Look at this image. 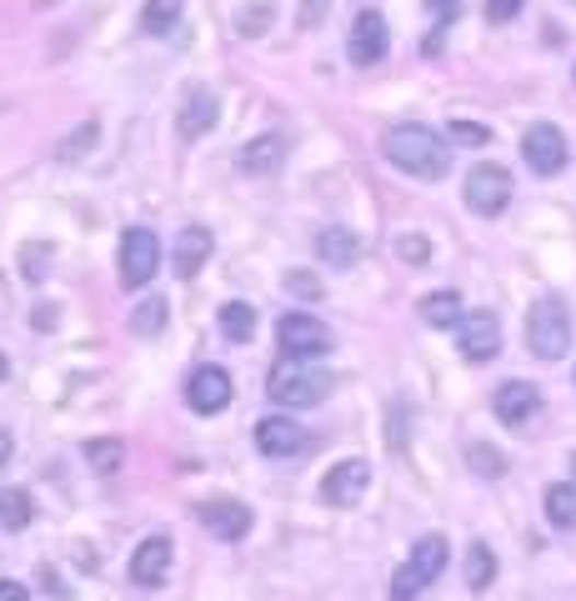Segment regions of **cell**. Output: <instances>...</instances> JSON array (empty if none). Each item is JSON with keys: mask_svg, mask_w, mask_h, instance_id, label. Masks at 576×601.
Returning a JSON list of instances; mask_svg holds the SVG:
<instances>
[{"mask_svg": "<svg viewBox=\"0 0 576 601\" xmlns=\"http://www.w3.org/2000/svg\"><path fill=\"white\" fill-rule=\"evenodd\" d=\"M286 291L301 296V301H321V281L311 271H286Z\"/></svg>", "mask_w": 576, "mask_h": 601, "instance_id": "f546056e", "label": "cell"}, {"mask_svg": "<svg viewBox=\"0 0 576 601\" xmlns=\"http://www.w3.org/2000/svg\"><path fill=\"white\" fill-rule=\"evenodd\" d=\"M422 321L436 331H457L466 321V307H461L457 291H431V296H422Z\"/></svg>", "mask_w": 576, "mask_h": 601, "instance_id": "ffe728a7", "label": "cell"}, {"mask_svg": "<svg viewBox=\"0 0 576 601\" xmlns=\"http://www.w3.org/2000/svg\"><path fill=\"white\" fill-rule=\"evenodd\" d=\"M521 155H527V165L537 176H556L572 151H566V136L552 126V120H537V126L521 136Z\"/></svg>", "mask_w": 576, "mask_h": 601, "instance_id": "8fae6325", "label": "cell"}, {"mask_svg": "<svg viewBox=\"0 0 576 601\" xmlns=\"http://www.w3.org/2000/svg\"><path fill=\"white\" fill-rule=\"evenodd\" d=\"M492 581H496V552L486 542H471V552H466V587L486 591Z\"/></svg>", "mask_w": 576, "mask_h": 601, "instance_id": "cb8c5ba5", "label": "cell"}, {"mask_svg": "<svg viewBox=\"0 0 576 601\" xmlns=\"http://www.w3.org/2000/svg\"><path fill=\"white\" fill-rule=\"evenodd\" d=\"M572 482H576V456H572Z\"/></svg>", "mask_w": 576, "mask_h": 601, "instance_id": "60d3db41", "label": "cell"}, {"mask_svg": "<svg viewBox=\"0 0 576 601\" xmlns=\"http://www.w3.org/2000/svg\"><path fill=\"white\" fill-rule=\"evenodd\" d=\"M270 15H276L270 5H246V11H241V36H261Z\"/></svg>", "mask_w": 576, "mask_h": 601, "instance_id": "d6a6232c", "label": "cell"}, {"mask_svg": "<svg viewBox=\"0 0 576 601\" xmlns=\"http://www.w3.org/2000/svg\"><path fill=\"white\" fill-rule=\"evenodd\" d=\"M466 206L476 216H502L506 206H511V171H502V165H476L466 176Z\"/></svg>", "mask_w": 576, "mask_h": 601, "instance_id": "52a82bcc", "label": "cell"}, {"mask_svg": "<svg viewBox=\"0 0 576 601\" xmlns=\"http://www.w3.org/2000/svg\"><path fill=\"white\" fill-rule=\"evenodd\" d=\"M396 251L412 261V266H426V261H431V241H422V236H401Z\"/></svg>", "mask_w": 576, "mask_h": 601, "instance_id": "e575fe53", "label": "cell"}, {"mask_svg": "<svg viewBox=\"0 0 576 601\" xmlns=\"http://www.w3.org/2000/svg\"><path fill=\"white\" fill-rule=\"evenodd\" d=\"M366 486H371V466H366L361 456L336 461V466L321 476V501H326V507H352V501H361Z\"/></svg>", "mask_w": 576, "mask_h": 601, "instance_id": "5bb4252c", "label": "cell"}, {"mask_svg": "<svg viewBox=\"0 0 576 601\" xmlns=\"http://www.w3.org/2000/svg\"><path fill=\"white\" fill-rule=\"evenodd\" d=\"M466 456H471V466H476V472H482V476H502V472H506L502 451H496V447H486V441H476V447H471Z\"/></svg>", "mask_w": 576, "mask_h": 601, "instance_id": "f1b7e54d", "label": "cell"}, {"mask_svg": "<svg viewBox=\"0 0 576 601\" xmlns=\"http://www.w3.org/2000/svg\"><path fill=\"white\" fill-rule=\"evenodd\" d=\"M206 261H211V231H206V226H186V231L176 236V251H171L176 276H181V281H191Z\"/></svg>", "mask_w": 576, "mask_h": 601, "instance_id": "e0dca14e", "label": "cell"}, {"mask_svg": "<svg viewBox=\"0 0 576 601\" xmlns=\"http://www.w3.org/2000/svg\"><path fill=\"white\" fill-rule=\"evenodd\" d=\"M216 116H221V101H216L211 91H191L186 106H181V116H176L181 141H200V136L216 126Z\"/></svg>", "mask_w": 576, "mask_h": 601, "instance_id": "ac0fdd59", "label": "cell"}, {"mask_svg": "<svg viewBox=\"0 0 576 601\" xmlns=\"http://www.w3.org/2000/svg\"><path fill=\"white\" fill-rule=\"evenodd\" d=\"M200 527L211 531L216 542H246V531H251V507L246 501H226V496H211V501H200L196 507Z\"/></svg>", "mask_w": 576, "mask_h": 601, "instance_id": "4fadbf2b", "label": "cell"}, {"mask_svg": "<svg viewBox=\"0 0 576 601\" xmlns=\"http://www.w3.org/2000/svg\"><path fill=\"white\" fill-rule=\"evenodd\" d=\"M316 256L326 261V266H336V271H346V266H356V256H361V241H356L346 226H321Z\"/></svg>", "mask_w": 576, "mask_h": 601, "instance_id": "d6986e66", "label": "cell"}, {"mask_svg": "<svg viewBox=\"0 0 576 601\" xmlns=\"http://www.w3.org/2000/svg\"><path fill=\"white\" fill-rule=\"evenodd\" d=\"M391 46V31H387V15L381 11H356L352 21V36H346V56H352V66H377L381 56H387Z\"/></svg>", "mask_w": 576, "mask_h": 601, "instance_id": "30bf717a", "label": "cell"}, {"mask_svg": "<svg viewBox=\"0 0 576 601\" xmlns=\"http://www.w3.org/2000/svg\"><path fill=\"white\" fill-rule=\"evenodd\" d=\"M381 151H387V161L396 165V171H406V176H416V181H441L451 171V141H441V136H436L431 126H422V120L391 126Z\"/></svg>", "mask_w": 576, "mask_h": 601, "instance_id": "6da1fadb", "label": "cell"}, {"mask_svg": "<svg viewBox=\"0 0 576 601\" xmlns=\"http://www.w3.org/2000/svg\"><path fill=\"white\" fill-rule=\"evenodd\" d=\"M120 456H126V447H120L116 437H95V441H85V461H91L95 472H116L120 466Z\"/></svg>", "mask_w": 576, "mask_h": 601, "instance_id": "83f0119b", "label": "cell"}, {"mask_svg": "<svg viewBox=\"0 0 576 601\" xmlns=\"http://www.w3.org/2000/svg\"><path fill=\"white\" fill-rule=\"evenodd\" d=\"M181 11H186V0H146L141 5V31L146 36H171L181 25Z\"/></svg>", "mask_w": 576, "mask_h": 601, "instance_id": "7402d4cb", "label": "cell"}, {"mask_svg": "<svg viewBox=\"0 0 576 601\" xmlns=\"http://www.w3.org/2000/svg\"><path fill=\"white\" fill-rule=\"evenodd\" d=\"M321 15H326V0H307V5H301V25H321Z\"/></svg>", "mask_w": 576, "mask_h": 601, "instance_id": "d590c367", "label": "cell"}, {"mask_svg": "<svg viewBox=\"0 0 576 601\" xmlns=\"http://www.w3.org/2000/svg\"><path fill=\"white\" fill-rule=\"evenodd\" d=\"M541 501H546V521H552L556 531H576V482L572 486H546V496H541Z\"/></svg>", "mask_w": 576, "mask_h": 601, "instance_id": "603a6c76", "label": "cell"}, {"mask_svg": "<svg viewBox=\"0 0 576 601\" xmlns=\"http://www.w3.org/2000/svg\"><path fill=\"white\" fill-rule=\"evenodd\" d=\"M11 461V431H0V466Z\"/></svg>", "mask_w": 576, "mask_h": 601, "instance_id": "f35d334b", "label": "cell"}, {"mask_svg": "<svg viewBox=\"0 0 576 601\" xmlns=\"http://www.w3.org/2000/svg\"><path fill=\"white\" fill-rule=\"evenodd\" d=\"M171 536L165 531H155V536H146L141 546H136V556H130V581L136 587H161L165 577H171Z\"/></svg>", "mask_w": 576, "mask_h": 601, "instance_id": "9a60e30c", "label": "cell"}, {"mask_svg": "<svg viewBox=\"0 0 576 601\" xmlns=\"http://www.w3.org/2000/svg\"><path fill=\"white\" fill-rule=\"evenodd\" d=\"M256 451L270 461L301 456V451H311V431L301 421H286V416H266V421H256Z\"/></svg>", "mask_w": 576, "mask_h": 601, "instance_id": "7c38bea8", "label": "cell"}, {"mask_svg": "<svg viewBox=\"0 0 576 601\" xmlns=\"http://www.w3.org/2000/svg\"><path fill=\"white\" fill-rule=\"evenodd\" d=\"M221 336L226 342H251V336H256V311H251L246 301L221 307Z\"/></svg>", "mask_w": 576, "mask_h": 601, "instance_id": "d4e9b609", "label": "cell"}, {"mask_svg": "<svg viewBox=\"0 0 576 601\" xmlns=\"http://www.w3.org/2000/svg\"><path fill=\"white\" fill-rule=\"evenodd\" d=\"M492 412H496V421H506V426H527L531 416L541 412V391L531 386V381H502L492 396Z\"/></svg>", "mask_w": 576, "mask_h": 601, "instance_id": "2e32d148", "label": "cell"}, {"mask_svg": "<svg viewBox=\"0 0 576 601\" xmlns=\"http://www.w3.org/2000/svg\"><path fill=\"white\" fill-rule=\"evenodd\" d=\"M31 517H36V501L21 492V486H11V492H0V527H11V531H21V527H31Z\"/></svg>", "mask_w": 576, "mask_h": 601, "instance_id": "484cf974", "label": "cell"}, {"mask_svg": "<svg viewBox=\"0 0 576 601\" xmlns=\"http://www.w3.org/2000/svg\"><path fill=\"white\" fill-rule=\"evenodd\" d=\"M0 601H31V587L25 581H0Z\"/></svg>", "mask_w": 576, "mask_h": 601, "instance_id": "8d00e7d4", "label": "cell"}, {"mask_svg": "<svg viewBox=\"0 0 576 601\" xmlns=\"http://www.w3.org/2000/svg\"><path fill=\"white\" fill-rule=\"evenodd\" d=\"M276 336H281V351L296 356V361H316V356H326L331 346H336L331 326L326 321H316L311 311H286L281 326H276Z\"/></svg>", "mask_w": 576, "mask_h": 601, "instance_id": "8992f818", "label": "cell"}, {"mask_svg": "<svg viewBox=\"0 0 576 601\" xmlns=\"http://www.w3.org/2000/svg\"><path fill=\"white\" fill-rule=\"evenodd\" d=\"M521 5H527V0H486V21H492V25L517 21V15H521Z\"/></svg>", "mask_w": 576, "mask_h": 601, "instance_id": "836d02e7", "label": "cell"}, {"mask_svg": "<svg viewBox=\"0 0 576 601\" xmlns=\"http://www.w3.org/2000/svg\"><path fill=\"white\" fill-rule=\"evenodd\" d=\"M155 271H161V241L146 226H130L120 236V286L141 291V286L155 281Z\"/></svg>", "mask_w": 576, "mask_h": 601, "instance_id": "5b68a950", "label": "cell"}, {"mask_svg": "<svg viewBox=\"0 0 576 601\" xmlns=\"http://www.w3.org/2000/svg\"><path fill=\"white\" fill-rule=\"evenodd\" d=\"M331 386H336L331 371H321V366H311V361H296V356H286L266 377V391L276 406H316V401L331 396Z\"/></svg>", "mask_w": 576, "mask_h": 601, "instance_id": "3957f363", "label": "cell"}, {"mask_svg": "<svg viewBox=\"0 0 576 601\" xmlns=\"http://www.w3.org/2000/svg\"><path fill=\"white\" fill-rule=\"evenodd\" d=\"M91 141H95V120H85L71 141L60 146V161H76V155H85V151H91Z\"/></svg>", "mask_w": 576, "mask_h": 601, "instance_id": "1f68e13d", "label": "cell"}, {"mask_svg": "<svg viewBox=\"0 0 576 601\" xmlns=\"http://www.w3.org/2000/svg\"><path fill=\"white\" fill-rule=\"evenodd\" d=\"M451 141H461V146H486V141H492V130L476 126V120H451Z\"/></svg>", "mask_w": 576, "mask_h": 601, "instance_id": "4dcf8cb0", "label": "cell"}, {"mask_svg": "<svg viewBox=\"0 0 576 601\" xmlns=\"http://www.w3.org/2000/svg\"><path fill=\"white\" fill-rule=\"evenodd\" d=\"M161 326H165V301L161 296H151V301H141V307L130 311V331H136V336H155Z\"/></svg>", "mask_w": 576, "mask_h": 601, "instance_id": "4316f807", "label": "cell"}, {"mask_svg": "<svg viewBox=\"0 0 576 601\" xmlns=\"http://www.w3.org/2000/svg\"><path fill=\"white\" fill-rule=\"evenodd\" d=\"M286 155V141L281 136H256V141L241 151V171H251V176H266V171H276Z\"/></svg>", "mask_w": 576, "mask_h": 601, "instance_id": "44dd1931", "label": "cell"}, {"mask_svg": "<svg viewBox=\"0 0 576 601\" xmlns=\"http://www.w3.org/2000/svg\"><path fill=\"white\" fill-rule=\"evenodd\" d=\"M231 396H235V381H231V371H221V366H196L186 377V401H191V412H200V416H216V412H226L231 406Z\"/></svg>", "mask_w": 576, "mask_h": 601, "instance_id": "9c48e42d", "label": "cell"}, {"mask_svg": "<svg viewBox=\"0 0 576 601\" xmlns=\"http://www.w3.org/2000/svg\"><path fill=\"white\" fill-rule=\"evenodd\" d=\"M447 536H422V542L412 546V556H406V566H396V577H391V601H416L426 587H431L441 571H447Z\"/></svg>", "mask_w": 576, "mask_h": 601, "instance_id": "277c9868", "label": "cell"}, {"mask_svg": "<svg viewBox=\"0 0 576 601\" xmlns=\"http://www.w3.org/2000/svg\"><path fill=\"white\" fill-rule=\"evenodd\" d=\"M457 351H461V361H471V366L496 361V351H502V321H496V311H471V316L461 321Z\"/></svg>", "mask_w": 576, "mask_h": 601, "instance_id": "ba28073f", "label": "cell"}, {"mask_svg": "<svg viewBox=\"0 0 576 601\" xmlns=\"http://www.w3.org/2000/svg\"><path fill=\"white\" fill-rule=\"evenodd\" d=\"M426 5L441 15V25H451V21H457V11H461V0H426Z\"/></svg>", "mask_w": 576, "mask_h": 601, "instance_id": "74e56055", "label": "cell"}, {"mask_svg": "<svg viewBox=\"0 0 576 601\" xmlns=\"http://www.w3.org/2000/svg\"><path fill=\"white\" fill-rule=\"evenodd\" d=\"M527 346L537 361H562L572 351V311L562 296H541L527 311Z\"/></svg>", "mask_w": 576, "mask_h": 601, "instance_id": "7a4b0ae2", "label": "cell"}, {"mask_svg": "<svg viewBox=\"0 0 576 601\" xmlns=\"http://www.w3.org/2000/svg\"><path fill=\"white\" fill-rule=\"evenodd\" d=\"M5 377H11V361H5V356H0V381H5Z\"/></svg>", "mask_w": 576, "mask_h": 601, "instance_id": "ab89813d", "label": "cell"}]
</instances>
